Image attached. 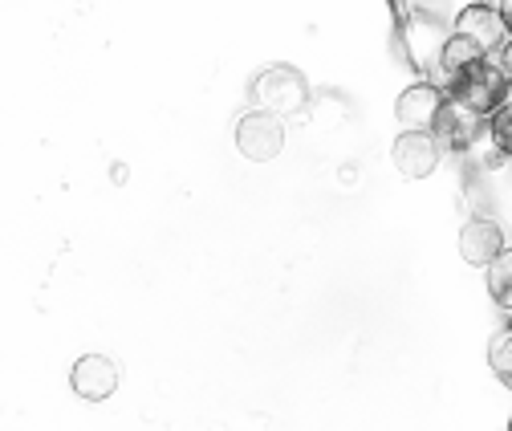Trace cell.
<instances>
[{
  "label": "cell",
  "mask_w": 512,
  "mask_h": 431,
  "mask_svg": "<svg viewBox=\"0 0 512 431\" xmlns=\"http://www.w3.org/2000/svg\"><path fill=\"white\" fill-rule=\"evenodd\" d=\"M508 431H512V419H508Z\"/></svg>",
  "instance_id": "cell-18"
},
{
  "label": "cell",
  "mask_w": 512,
  "mask_h": 431,
  "mask_svg": "<svg viewBox=\"0 0 512 431\" xmlns=\"http://www.w3.org/2000/svg\"><path fill=\"white\" fill-rule=\"evenodd\" d=\"M480 61H488L472 41H464V37H447V45H443V53H439V61H435V78H427V82H435L439 90L447 86V90H452L468 70H476L480 66Z\"/></svg>",
  "instance_id": "cell-9"
},
{
  "label": "cell",
  "mask_w": 512,
  "mask_h": 431,
  "mask_svg": "<svg viewBox=\"0 0 512 431\" xmlns=\"http://www.w3.org/2000/svg\"><path fill=\"white\" fill-rule=\"evenodd\" d=\"M456 37L472 41L484 57L488 53H500L508 45V25H504V13L496 5H468L460 17H456Z\"/></svg>",
  "instance_id": "cell-5"
},
{
  "label": "cell",
  "mask_w": 512,
  "mask_h": 431,
  "mask_svg": "<svg viewBox=\"0 0 512 431\" xmlns=\"http://www.w3.org/2000/svg\"><path fill=\"white\" fill-rule=\"evenodd\" d=\"M500 106H508V110H512V82H508V90H504V102H500Z\"/></svg>",
  "instance_id": "cell-17"
},
{
  "label": "cell",
  "mask_w": 512,
  "mask_h": 431,
  "mask_svg": "<svg viewBox=\"0 0 512 431\" xmlns=\"http://www.w3.org/2000/svg\"><path fill=\"white\" fill-rule=\"evenodd\" d=\"M439 143L431 135H399L395 139V167L407 179H427L439 167Z\"/></svg>",
  "instance_id": "cell-10"
},
{
  "label": "cell",
  "mask_w": 512,
  "mask_h": 431,
  "mask_svg": "<svg viewBox=\"0 0 512 431\" xmlns=\"http://www.w3.org/2000/svg\"><path fill=\"white\" fill-rule=\"evenodd\" d=\"M488 139L496 151H504L512 159V110L508 106H496V114L488 118Z\"/></svg>",
  "instance_id": "cell-14"
},
{
  "label": "cell",
  "mask_w": 512,
  "mask_h": 431,
  "mask_svg": "<svg viewBox=\"0 0 512 431\" xmlns=\"http://www.w3.org/2000/svg\"><path fill=\"white\" fill-rule=\"evenodd\" d=\"M447 37L452 33H443L439 21H419V13H415V21H407V49H411V61L423 74H435V61H439Z\"/></svg>",
  "instance_id": "cell-11"
},
{
  "label": "cell",
  "mask_w": 512,
  "mask_h": 431,
  "mask_svg": "<svg viewBox=\"0 0 512 431\" xmlns=\"http://www.w3.org/2000/svg\"><path fill=\"white\" fill-rule=\"evenodd\" d=\"M256 98H261V110H269V114L281 118V114L301 110L305 98H309V90H305V82H301L297 70L273 66V70H265L261 78H256Z\"/></svg>",
  "instance_id": "cell-6"
},
{
  "label": "cell",
  "mask_w": 512,
  "mask_h": 431,
  "mask_svg": "<svg viewBox=\"0 0 512 431\" xmlns=\"http://www.w3.org/2000/svg\"><path fill=\"white\" fill-rule=\"evenodd\" d=\"M504 232L496 220H484V216H472L464 228H460V257L476 269H492L500 257H504Z\"/></svg>",
  "instance_id": "cell-7"
},
{
  "label": "cell",
  "mask_w": 512,
  "mask_h": 431,
  "mask_svg": "<svg viewBox=\"0 0 512 431\" xmlns=\"http://www.w3.org/2000/svg\"><path fill=\"white\" fill-rule=\"evenodd\" d=\"M500 13H504V25H508V37H512V5H500Z\"/></svg>",
  "instance_id": "cell-16"
},
{
  "label": "cell",
  "mask_w": 512,
  "mask_h": 431,
  "mask_svg": "<svg viewBox=\"0 0 512 431\" xmlns=\"http://www.w3.org/2000/svg\"><path fill=\"white\" fill-rule=\"evenodd\" d=\"M70 387L86 403H102L118 391V366L106 354H82L70 371Z\"/></svg>",
  "instance_id": "cell-8"
},
{
  "label": "cell",
  "mask_w": 512,
  "mask_h": 431,
  "mask_svg": "<svg viewBox=\"0 0 512 431\" xmlns=\"http://www.w3.org/2000/svg\"><path fill=\"white\" fill-rule=\"evenodd\" d=\"M484 131H488V118H480L468 106L447 98L443 102V114L435 122V131H431V139L439 143V151H472Z\"/></svg>",
  "instance_id": "cell-4"
},
{
  "label": "cell",
  "mask_w": 512,
  "mask_h": 431,
  "mask_svg": "<svg viewBox=\"0 0 512 431\" xmlns=\"http://www.w3.org/2000/svg\"><path fill=\"white\" fill-rule=\"evenodd\" d=\"M443 102H447V94L427 78L407 86L395 102V118L403 122V135H431L439 114H443Z\"/></svg>",
  "instance_id": "cell-3"
},
{
  "label": "cell",
  "mask_w": 512,
  "mask_h": 431,
  "mask_svg": "<svg viewBox=\"0 0 512 431\" xmlns=\"http://www.w3.org/2000/svg\"><path fill=\"white\" fill-rule=\"evenodd\" d=\"M504 90H508L504 70H500V66H492V61H480L476 70H468L452 90H447V98L460 102V106H468V110H472V114H480V118H492V114H496V106L504 102Z\"/></svg>",
  "instance_id": "cell-1"
},
{
  "label": "cell",
  "mask_w": 512,
  "mask_h": 431,
  "mask_svg": "<svg viewBox=\"0 0 512 431\" xmlns=\"http://www.w3.org/2000/svg\"><path fill=\"white\" fill-rule=\"evenodd\" d=\"M488 289L500 310H512V249H504V257L488 269Z\"/></svg>",
  "instance_id": "cell-12"
},
{
  "label": "cell",
  "mask_w": 512,
  "mask_h": 431,
  "mask_svg": "<svg viewBox=\"0 0 512 431\" xmlns=\"http://www.w3.org/2000/svg\"><path fill=\"white\" fill-rule=\"evenodd\" d=\"M488 366L496 371V379H500L504 387H512V326L492 338V346H488Z\"/></svg>",
  "instance_id": "cell-13"
},
{
  "label": "cell",
  "mask_w": 512,
  "mask_h": 431,
  "mask_svg": "<svg viewBox=\"0 0 512 431\" xmlns=\"http://www.w3.org/2000/svg\"><path fill=\"white\" fill-rule=\"evenodd\" d=\"M236 147L252 163H269L285 151V122L269 110H248L236 127Z\"/></svg>",
  "instance_id": "cell-2"
},
{
  "label": "cell",
  "mask_w": 512,
  "mask_h": 431,
  "mask_svg": "<svg viewBox=\"0 0 512 431\" xmlns=\"http://www.w3.org/2000/svg\"><path fill=\"white\" fill-rule=\"evenodd\" d=\"M500 70H504V78L512 82V37H508V45L500 49Z\"/></svg>",
  "instance_id": "cell-15"
}]
</instances>
